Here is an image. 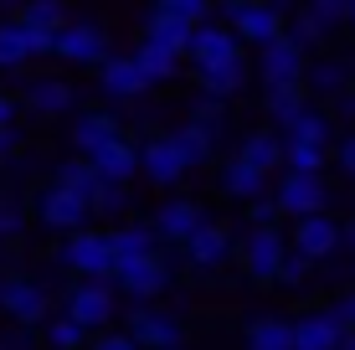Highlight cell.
<instances>
[{"label": "cell", "mask_w": 355, "mask_h": 350, "mask_svg": "<svg viewBox=\"0 0 355 350\" xmlns=\"http://www.w3.org/2000/svg\"><path fill=\"white\" fill-rule=\"evenodd\" d=\"M222 26L237 36V42H278V36L288 31V10L284 6H263V0H232L222 6Z\"/></svg>", "instance_id": "obj_1"}, {"label": "cell", "mask_w": 355, "mask_h": 350, "mask_svg": "<svg viewBox=\"0 0 355 350\" xmlns=\"http://www.w3.org/2000/svg\"><path fill=\"white\" fill-rule=\"evenodd\" d=\"M57 263L83 273L88 283H103V279H114V243H108V232H72L57 247Z\"/></svg>", "instance_id": "obj_2"}, {"label": "cell", "mask_w": 355, "mask_h": 350, "mask_svg": "<svg viewBox=\"0 0 355 350\" xmlns=\"http://www.w3.org/2000/svg\"><path fill=\"white\" fill-rule=\"evenodd\" d=\"M0 309H6L21 330H36V324H46V315H52V299H46V288L36 279H26V273H6V279H0Z\"/></svg>", "instance_id": "obj_3"}, {"label": "cell", "mask_w": 355, "mask_h": 350, "mask_svg": "<svg viewBox=\"0 0 355 350\" xmlns=\"http://www.w3.org/2000/svg\"><path fill=\"white\" fill-rule=\"evenodd\" d=\"M62 315L78 324V330H88V335H103V324H114V288L108 283H72L67 288V309Z\"/></svg>", "instance_id": "obj_4"}, {"label": "cell", "mask_w": 355, "mask_h": 350, "mask_svg": "<svg viewBox=\"0 0 355 350\" xmlns=\"http://www.w3.org/2000/svg\"><path fill=\"white\" fill-rule=\"evenodd\" d=\"M278 201V216H293V222H304V216H324L329 207V186L324 175H284L273 191Z\"/></svg>", "instance_id": "obj_5"}, {"label": "cell", "mask_w": 355, "mask_h": 350, "mask_svg": "<svg viewBox=\"0 0 355 350\" xmlns=\"http://www.w3.org/2000/svg\"><path fill=\"white\" fill-rule=\"evenodd\" d=\"M284 258H288V243H284L278 227H252L248 243H242V268H248V279H258V283H278Z\"/></svg>", "instance_id": "obj_6"}, {"label": "cell", "mask_w": 355, "mask_h": 350, "mask_svg": "<svg viewBox=\"0 0 355 350\" xmlns=\"http://www.w3.org/2000/svg\"><path fill=\"white\" fill-rule=\"evenodd\" d=\"M57 57H67V62L78 67H103L108 62V31L98 26V21H67L62 31H57Z\"/></svg>", "instance_id": "obj_7"}, {"label": "cell", "mask_w": 355, "mask_h": 350, "mask_svg": "<svg viewBox=\"0 0 355 350\" xmlns=\"http://www.w3.org/2000/svg\"><path fill=\"white\" fill-rule=\"evenodd\" d=\"M36 216H42L52 232H88V201L83 196H72V191H62V186H42L36 191Z\"/></svg>", "instance_id": "obj_8"}, {"label": "cell", "mask_w": 355, "mask_h": 350, "mask_svg": "<svg viewBox=\"0 0 355 350\" xmlns=\"http://www.w3.org/2000/svg\"><path fill=\"white\" fill-rule=\"evenodd\" d=\"M206 227V211H201V201H191V196H175V201H165L160 211H155V222H150V232H155V243H180L186 247L196 232Z\"/></svg>", "instance_id": "obj_9"}, {"label": "cell", "mask_w": 355, "mask_h": 350, "mask_svg": "<svg viewBox=\"0 0 355 350\" xmlns=\"http://www.w3.org/2000/svg\"><path fill=\"white\" fill-rule=\"evenodd\" d=\"M114 283L124 288L129 299H155L160 288H170V258L165 252H150V258H134L114 268Z\"/></svg>", "instance_id": "obj_10"}, {"label": "cell", "mask_w": 355, "mask_h": 350, "mask_svg": "<svg viewBox=\"0 0 355 350\" xmlns=\"http://www.w3.org/2000/svg\"><path fill=\"white\" fill-rule=\"evenodd\" d=\"M186 57L196 62V72H206V67H222V62H237L242 57V42L232 36L222 21H206V26H196L191 36V46H186Z\"/></svg>", "instance_id": "obj_11"}, {"label": "cell", "mask_w": 355, "mask_h": 350, "mask_svg": "<svg viewBox=\"0 0 355 350\" xmlns=\"http://www.w3.org/2000/svg\"><path fill=\"white\" fill-rule=\"evenodd\" d=\"M304 72H309V62H304V52L288 42V36H278V42L258 46V78L268 82V88H284V82H304Z\"/></svg>", "instance_id": "obj_12"}, {"label": "cell", "mask_w": 355, "mask_h": 350, "mask_svg": "<svg viewBox=\"0 0 355 350\" xmlns=\"http://www.w3.org/2000/svg\"><path fill=\"white\" fill-rule=\"evenodd\" d=\"M124 335L139 350H180V320L165 315V309H134Z\"/></svg>", "instance_id": "obj_13"}, {"label": "cell", "mask_w": 355, "mask_h": 350, "mask_svg": "<svg viewBox=\"0 0 355 350\" xmlns=\"http://www.w3.org/2000/svg\"><path fill=\"white\" fill-rule=\"evenodd\" d=\"M335 247H340V222L335 216H304V222H293V252H299V258L324 263Z\"/></svg>", "instance_id": "obj_14"}, {"label": "cell", "mask_w": 355, "mask_h": 350, "mask_svg": "<svg viewBox=\"0 0 355 350\" xmlns=\"http://www.w3.org/2000/svg\"><path fill=\"white\" fill-rule=\"evenodd\" d=\"M21 103H26L36 119H62V114H72V103H78V88L62 82V78H31Z\"/></svg>", "instance_id": "obj_15"}, {"label": "cell", "mask_w": 355, "mask_h": 350, "mask_svg": "<svg viewBox=\"0 0 355 350\" xmlns=\"http://www.w3.org/2000/svg\"><path fill=\"white\" fill-rule=\"evenodd\" d=\"M114 139H124V124H119L114 114H103V108H88V114L72 124V150L83 155V160H93L103 144H114Z\"/></svg>", "instance_id": "obj_16"}, {"label": "cell", "mask_w": 355, "mask_h": 350, "mask_svg": "<svg viewBox=\"0 0 355 350\" xmlns=\"http://www.w3.org/2000/svg\"><path fill=\"white\" fill-rule=\"evenodd\" d=\"M139 170L150 175V186H175V180L186 175V160H180V150L170 144V134H155L139 150Z\"/></svg>", "instance_id": "obj_17"}, {"label": "cell", "mask_w": 355, "mask_h": 350, "mask_svg": "<svg viewBox=\"0 0 355 350\" xmlns=\"http://www.w3.org/2000/svg\"><path fill=\"white\" fill-rule=\"evenodd\" d=\"M180 252H186V263H191V268H201V273L206 268H222V263L232 258V232H227L222 222H206Z\"/></svg>", "instance_id": "obj_18"}, {"label": "cell", "mask_w": 355, "mask_h": 350, "mask_svg": "<svg viewBox=\"0 0 355 350\" xmlns=\"http://www.w3.org/2000/svg\"><path fill=\"white\" fill-rule=\"evenodd\" d=\"M345 330L335 324L329 309H309V315L293 320V350H340Z\"/></svg>", "instance_id": "obj_19"}, {"label": "cell", "mask_w": 355, "mask_h": 350, "mask_svg": "<svg viewBox=\"0 0 355 350\" xmlns=\"http://www.w3.org/2000/svg\"><path fill=\"white\" fill-rule=\"evenodd\" d=\"M88 165H93L98 180H108V186H129L134 170H139V150H134L129 139H114V144H103Z\"/></svg>", "instance_id": "obj_20"}, {"label": "cell", "mask_w": 355, "mask_h": 350, "mask_svg": "<svg viewBox=\"0 0 355 350\" xmlns=\"http://www.w3.org/2000/svg\"><path fill=\"white\" fill-rule=\"evenodd\" d=\"M98 88H103L108 98H139V93H150V78L139 72V62H134V57H108Z\"/></svg>", "instance_id": "obj_21"}, {"label": "cell", "mask_w": 355, "mask_h": 350, "mask_svg": "<svg viewBox=\"0 0 355 350\" xmlns=\"http://www.w3.org/2000/svg\"><path fill=\"white\" fill-rule=\"evenodd\" d=\"M237 160L252 165L258 175H273L278 165H284V139H278L273 129H252V134L237 144Z\"/></svg>", "instance_id": "obj_22"}, {"label": "cell", "mask_w": 355, "mask_h": 350, "mask_svg": "<svg viewBox=\"0 0 355 350\" xmlns=\"http://www.w3.org/2000/svg\"><path fill=\"white\" fill-rule=\"evenodd\" d=\"M284 144H314V150H324L329 144V114L314 103H304L299 114L284 124Z\"/></svg>", "instance_id": "obj_23"}, {"label": "cell", "mask_w": 355, "mask_h": 350, "mask_svg": "<svg viewBox=\"0 0 355 350\" xmlns=\"http://www.w3.org/2000/svg\"><path fill=\"white\" fill-rule=\"evenodd\" d=\"M108 243H114V268H119V263H134V258H150V252H160V247H155L150 222L114 227V232H108Z\"/></svg>", "instance_id": "obj_24"}, {"label": "cell", "mask_w": 355, "mask_h": 350, "mask_svg": "<svg viewBox=\"0 0 355 350\" xmlns=\"http://www.w3.org/2000/svg\"><path fill=\"white\" fill-rule=\"evenodd\" d=\"M196 82H201V93H206V98H216V103H222V98H232V93H242V88H248V62L237 57V62L206 67V72H196Z\"/></svg>", "instance_id": "obj_25"}, {"label": "cell", "mask_w": 355, "mask_h": 350, "mask_svg": "<svg viewBox=\"0 0 355 350\" xmlns=\"http://www.w3.org/2000/svg\"><path fill=\"white\" fill-rule=\"evenodd\" d=\"M304 88L324 93V98H340V93L350 88V62H345V57H320V62L304 72Z\"/></svg>", "instance_id": "obj_26"}, {"label": "cell", "mask_w": 355, "mask_h": 350, "mask_svg": "<svg viewBox=\"0 0 355 350\" xmlns=\"http://www.w3.org/2000/svg\"><path fill=\"white\" fill-rule=\"evenodd\" d=\"M248 350H293V320L258 315L248 324Z\"/></svg>", "instance_id": "obj_27"}, {"label": "cell", "mask_w": 355, "mask_h": 350, "mask_svg": "<svg viewBox=\"0 0 355 350\" xmlns=\"http://www.w3.org/2000/svg\"><path fill=\"white\" fill-rule=\"evenodd\" d=\"M52 186L72 191V196H83V201L93 207V196H98V186H103V180L93 175V165H88V160H62V165H57V175H52Z\"/></svg>", "instance_id": "obj_28"}, {"label": "cell", "mask_w": 355, "mask_h": 350, "mask_svg": "<svg viewBox=\"0 0 355 350\" xmlns=\"http://www.w3.org/2000/svg\"><path fill=\"white\" fill-rule=\"evenodd\" d=\"M304 103H309V88H304V82H284V88L263 93V108H268V119H278V129H284Z\"/></svg>", "instance_id": "obj_29"}, {"label": "cell", "mask_w": 355, "mask_h": 350, "mask_svg": "<svg viewBox=\"0 0 355 350\" xmlns=\"http://www.w3.org/2000/svg\"><path fill=\"white\" fill-rule=\"evenodd\" d=\"M263 180L268 175H258L252 165H242V160H227L222 165V191H227V196H237V201H258L263 196Z\"/></svg>", "instance_id": "obj_30"}, {"label": "cell", "mask_w": 355, "mask_h": 350, "mask_svg": "<svg viewBox=\"0 0 355 350\" xmlns=\"http://www.w3.org/2000/svg\"><path fill=\"white\" fill-rule=\"evenodd\" d=\"M150 16H160V21H175V26H206L211 21V6L206 0H160V6H150Z\"/></svg>", "instance_id": "obj_31"}, {"label": "cell", "mask_w": 355, "mask_h": 350, "mask_svg": "<svg viewBox=\"0 0 355 350\" xmlns=\"http://www.w3.org/2000/svg\"><path fill=\"white\" fill-rule=\"evenodd\" d=\"M21 62H31L26 26H21V21L6 10V21H0V67H21Z\"/></svg>", "instance_id": "obj_32"}, {"label": "cell", "mask_w": 355, "mask_h": 350, "mask_svg": "<svg viewBox=\"0 0 355 350\" xmlns=\"http://www.w3.org/2000/svg\"><path fill=\"white\" fill-rule=\"evenodd\" d=\"M10 16H16L21 26H42V31H62V26H67V6H57V0H36V6H16Z\"/></svg>", "instance_id": "obj_33"}, {"label": "cell", "mask_w": 355, "mask_h": 350, "mask_svg": "<svg viewBox=\"0 0 355 350\" xmlns=\"http://www.w3.org/2000/svg\"><path fill=\"white\" fill-rule=\"evenodd\" d=\"M170 144H175V150H180V160H186V170H201V165L206 160H211V150H216V144L211 139H206L201 134V129H175V134H170Z\"/></svg>", "instance_id": "obj_34"}, {"label": "cell", "mask_w": 355, "mask_h": 350, "mask_svg": "<svg viewBox=\"0 0 355 350\" xmlns=\"http://www.w3.org/2000/svg\"><path fill=\"white\" fill-rule=\"evenodd\" d=\"M134 62H139V72H144V78H150V88H155V82H170V78H175L180 57H170V52H160V46L139 42V52H134Z\"/></svg>", "instance_id": "obj_35"}, {"label": "cell", "mask_w": 355, "mask_h": 350, "mask_svg": "<svg viewBox=\"0 0 355 350\" xmlns=\"http://www.w3.org/2000/svg\"><path fill=\"white\" fill-rule=\"evenodd\" d=\"M42 340L52 345V350H88L93 335H88V330H78V324H72L67 315H57V320H46V324H42Z\"/></svg>", "instance_id": "obj_36"}, {"label": "cell", "mask_w": 355, "mask_h": 350, "mask_svg": "<svg viewBox=\"0 0 355 350\" xmlns=\"http://www.w3.org/2000/svg\"><path fill=\"white\" fill-rule=\"evenodd\" d=\"M284 165H288V175H320L324 150H314V144H284Z\"/></svg>", "instance_id": "obj_37"}, {"label": "cell", "mask_w": 355, "mask_h": 350, "mask_svg": "<svg viewBox=\"0 0 355 350\" xmlns=\"http://www.w3.org/2000/svg\"><path fill=\"white\" fill-rule=\"evenodd\" d=\"M222 119H227V114H222V103H216V98H201V103H191V129H201V134L211 139V144L222 139Z\"/></svg>", "instance_id": "obj_38"}, {"label": "cell", "mask_w": 355, "mask_h": 350, "mask_svg": "<svg viewBox=\"0 0 355 350\" xmlns=\"http://www.w3.org/2000/svg\"><path fill=\"white\" fill-rule=\"evenodd\" d=\"M129 207V191L124 186H108V180H103V186H98V196H93V216H119V211H124Z\"/></svg>", "instance_id": "obj_39"}, {"label": "cell", "mask_w": 355, "mask_h": 350, "mask_svg": "<svg viewBox=\"0 0 355 350\" xmlns=\"http://www.w3.org/2000/svg\"><path fill=\"white\" fill-rule=\"evenodd\" d=\"M309 273H314V263H309V258H299V252L288 247L284 268H278V283H284V288H304V283H309Z\"/></svg>", "instance_id": "obj_40"}, {"label": "cell", "mask_w": 355, "mask_h": 350, "mask_svg": "<svg viewBox=\"0 0 355 350\" xmlns=\"http://www.w3.org/2000/svg\"><path fill=\"white\" fill-rule=\"evenodd\" d=\"M21 227H26V211L10 196H0V243H6V237H21Z\"/></svg>", "instance_id": "obj_41"}, {"label": "cell", "mask_w": 355, "mask_h": 350, "mask_svg": "<svg viewBox=\"0 0 355 350\" xmlns=\"http://www.w3.org/2000/svg\"><path fill=\"white\" fill-rule=\"evenodd\" d=\"M248 216H252V227H278V201H273V196L248 201Z\"/></svg>", "instance_id": "obj_42"}, {"label": "cell", "mask_w": 355, "mask_h": 350, "mask_svg": "<svg viewBox=\"0 0 355 350\" xmlns=\"http://www.w3.org/2000/svg\"><path fill=\"white\" fill-rule=\"evenodd\" d=\"M329 315H335V324H340L345 335H355V288H350V294H340L335 304H329Z\"/></svg>", "instance_id": "obj_43"}, {"label": "cell", "mask_w": 355, "mask_h": 350, "mask_svg": "<svg viewBox=\"0 0 355 350\" xmlns=\"http://www.w3.org/2000/svg\"><path fill=\"white\" fill-rule=\"evenodd\" d=\"M88 350H139V345H134L124 330H103V335H93V340H88Z\"/></svg>", "instance_id": "obj_44"}, {"label": "cell", "mask_w": 355, "mask_h": 350, "mask_svg": "<svg viewBox=\"0 0 355 350\" xmlns=\"http://www.w3.org/2000/svg\"><path fill=\"white\" fill-rule=\"evenodd\" d=\"M26 46H31V57H46L57 46V31H42V26H26Z\"/></svg>", "instance_id": "obj_45"}, {"label": "cell", "mask_w": 355, "mask_h": 350, "mask_svg": "<svg viewBox=\"0 0 355 350\" xmlns=\"http://www.w3.org/2000/svg\"><path fill=\"white\" fill-rule=\"evenodd\" d=\"M335 160H340V170H345V175H355V134H345L335 144Z\"/></svg>", "instance_id": "obj_46"}, {"label": "cell", "mask_w": 355, "mask_h": 350, "mask_svg": "<svg viewBox=\"0 0 355 350\" xmlns=\"http://www.w3.org/2000/svg\"><path fill=\"white\" fill-rule=\"evenodd\" d=\"M31 345H36V330H21V324L0 340V350H31Z\"/></svg>", "instance_id": "obj_47"}, {"label": "cell", "mask_w": 355, "mask_h": 350, "mask_svg": "<svg viewBox=\"0 0 355 350\" xmlns=\"http://www.w3.org/2000/svg\"><path fill=\"white\" fill-rule=\"evenodd\" d=\"M16 150H21V129L10 124V129H0V160H10Z\"/></svg>", "instance_id": "obj_48"}, {"label": "cell", "mask_w": 355, "mask_h": 350, "mask_svg": "<svg viewBox=\"0 0 355 350\" xmlns=\"http://www.w3.org/2000/svg\"><path fill=\"white\" fill-rule=\"evenodd\" d=\"M16 114H21V103L10 98V93H0V129H10V124H16Z\"/></svg>", "instance_id": "obj_49"}, {"label": "cell", "mask_w": 355, "mask_h": 350, "mask_svg": "<svg viewBox=\"0 0 355 350\" xmlns=\"http://www.w3.org/2000/svg\"><path fill=\"white\" fill-rule=\"evenodd\" d=\"M335 114H340V119H355V82H350V88L335 98Z\"/></svg>", "instance_id": "obj_50"}, {"label": "cell", "mask_w": 355, "mask_h": 350, "mask_svg": "<svg viewBox=\"0 0 355 350\" xmlns=\"http://www.w3.org/2000/svg\"><path fill=\"white\" fill-rule=\"evenodd\" d=\"M340 247H345V252H355V216H350L345 227H340Z\"/></svg>", "instance_id": "obj_51"}, {"label": "cell", "mask_w": 355, "mask_h": 350, "mask_svg": "<svg viewBox=\"0 0 355 350\" xmlns=\"http://www.w3.org/2000/svg\"><path fill=\"white\" fill-rule=\"evenodd\" d=\"M345 21H350V26H355V0H350V6H345Z\"/></svg>", "instance_id": "obj_52"}, {"label": "cell", "mask_w": 355, "mask_h": 350, "mask_svg": "<svg viewBox=\"0 0 355 350\" xmlns=\"http://www.w3.org/2000/svg\"><path fill=\"white\" fill-rule=\"evenodd\" d=\"M340 350H355V335H345V340H340Z\"/></svg>", "instance_id": "obj_53"}]
</instances>
